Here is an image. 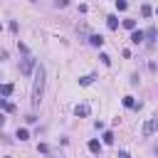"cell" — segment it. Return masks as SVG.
<instances>
[{
    "instance_id": "cell-1",
    "label": "cell",
    "mask_w": 158,
    "mask_h": 158,
    "mask_svg": "<svg viewBox=\"0 0 158 158\" xmlns=\"http://www.w3.org/2000/svg\"><path fill=\"white\" fill-rule=\"evenodd\" d=\"M42 94H44V67L40 64L37 69H35V84H32V106H40V101H42Z\"/></svg>"
},
{
    "instance_id": "cell-2",
    "label": "cell",
    "mask_w": 158,
    "mask_h": 158,
    "mask_svg": "<svg viewBox=\"0 0 158 158\" xmlns=\"http://www.w3.org/2000/svg\"><path fill=\"white\" fill-rule=\"evenodd\" d=\"M32 69H35V59H32V57H25V59H22V64H20V72H22L25 77H30V74H32Z\"/></svg>"
},
{
    "instance_id": "cell-3",
    "label": "cell",
    "mask_w": 158,
    "mask_h": 158,
    "mask_svg": "<svg viewBox=\"0 0 158 158\" xmlns=\"http://www.w3.org/2000/svg\"><path fill=\"white\" fill-rule=\"evenodd\" d=\"M156 126H158V123H156V118H146V123H143L141 133H143V136H153V133H156Z\"/></svg>"
},
{
    "instance_id": "cell-4",
    "label": "cell",
    "mask_w": 158,
    "mask_h": 158,
    "mask_svg": "<svg viewBox=\"0 0 158 158\" xmlns=\"http://www.w3.org/2000/svg\"><path fill=\"white\" fill-rule=\"evenodd\" d=\"M143 40H146V35H143L141 30H133V32H131V42H133V44H141Z\"/></svg>"
},
{
    "instance_id": "cell-5",
    "label": "cell",
    "mask_w": 158,
    "mask_h": 158,
    "mask_svg": "<svg viewBox=\"0 0 158 158\" xmlns=\"http://www.w3.org/2000/svg\"><path fill=\"white\" fill-rule=\"evenodd\" d=\"M74 114L77 116H89V104H77L74 106Z\"/></svg>"
},
{
    "instance_id": "cell-6",
    "label": "cell",
    "mask_w": 158,
    "mask_h": 158,
    "mask_svg": "<svg viewBox=\"0 0 158 158\" xmlns=\"http://www.w3.org/2000/svg\"><path fill=\"white\" fill-rule=\"evenodd\" d=\"M89 42H91L94 47H101V44H104V37H101V35H91V37H89Z\"/></svg>"
},
{
    "instance_id": "cell-7",
    "label": "cell",
    "mask_w": 158,
    "mask_h": 158,
    "mask_svg": "<svg viewBox=\"0 0 158 158\" xmlns=\"http://www.w3.org/2000/svg\"><path fill=\"white\" fill-rule=\"evenodd\" d=\"M12 89H15L12 84H0V94H2V96H10V94H12Z\"/></svg>"
},
{
    "instance_id": "cell-8",
    "label": "cell",
    "mask_w": 158,
    "mask_h": 158,
    "mask_svg": "<svg viewBox=\"0 0 158 158\" xmlns=\"http://www.w3.org/2000/svg\"><path fill=\"white\" fill-rule=\"evenodd\" d=\"M89 151H91V153H101V143H99L96 138H94V141H89Z\"/></svg>"
},
{
    "instance_id": "cell-9",
    "label": "cell",
    "mask_w": 158,
    "mask_h": 158,
    "mask_svg": "<svg viewBox=\"0 0 158 158\" xmlns=\"http://www.w3.org/2000/svg\"><path fill=\"white\" fill-rule=\"evenodd\" d=\"M0 109H5V111H10V114H12V111H15V104H10L7 99H0Z\"/></svg>"
},
{
    "instance_id": "cell-10",
    "label": "cell",
    "mask_w": 158,
    "mask_h": 158,
    "mask_svg": "<svg viewBox=\"0 0 158 158\" xmlns=\"http://www.w3.org/2000/svg\"><path fill=\"white\" fill-rule=\"evenodd\" d=\"M106 25H109V30H116V27H118V20H116L114 15H109V17H106Z\"/></svg>"
},
{
    "instance_id": "cell-11",
    "label": "cell",
    "mask_w": 158,
    "mask_h": 158,
    "mask_svg": "<svg viewBox=\"0 0 158 158\" xmlns=\"http://www.w3.org/2000/svg\"><path fill=\"white\" fill-rule=\"evenodd\" d=\"M123 106H128V109H136V106H141V104H136V101H133V96H123Z\"/></svg>"
},
{
    "instance_id": "cell-12",
    "label": "cell",
    "mask_w": 158,
    "mask_h": 158,
    "mask_svg": "<svg viewBox=\"0 0 158 158\" xmlns=\"http://www.w3.org/2000/svg\"><path fill=\"white\" fill-rule=\"evenodd\" d=\"M91 81H94V77H91V74H89V77H81V79H79V84H81V86H89Z\"/></svg>"
},
{
    "instance_id": "cell-13",
    "label": "cell",
    "mask_w": 158,
    "mask_h": 158,
    "mask_svg": "<svg viewBox=\"0 0 158 158\" xmlns=\"http://www.w3.org/2000/svg\"><path fill=\"white\" fill-rule=\"evenodd\" d=\"M17 138H20V141H25V138H30V133H27V128H17Z\"/></svg>"
},
{
    "instance_id": "cell-14",
    "label": "cell",
    "mask_w": 158,
    "mask_h": 158,
    "mask_svg": "<svg viewBox=\"0 0 158 158\" xmlns=\"http://www.w3.org/2000/svg\"><path fill=\"white\" fill-rule=\"evenodd\" d=\"M151 12H153V10H151V5H141V15H143V17H148Z\"/></svg>"
},
{
    "instance_id": "cell-15",
    "label": "cell",
    "mask_w": 158,
    "mask_h": 158,
    "mask_svg": "<svg viewBox=\"0 0 158 158\" xmlns=\"http://www.w3.org/2000/svg\"><path fill=\"white\" fill-rule=\"evenodd\" d=\"M123 27L126 30H136V20H123Z\"/></svg>"
},
{
    "instance_id": "cell-16",
    "label": "cell",
    "mask_w": 158,
    "mask_h": 158,
    "mask_svg": "<svg viewBox=\"0 0 158 158\" xmlns=\"http://www.w3.org/2000/svg\"><path fill=\"white\" fill-rule=\"evenodd\" d=\"M126 7H128V2H123V0H116V10H121V12H123Z\"/></svg>"
},
{
    "instance_id": "cell-17",
    "label": "cell",
    "mask_w": 158,
    "mask_h": 158,
    "mask_svg": "<svg viewBox=\"0 0 158 158\" xmlns=\"http://www.w3.org/2000/svg\"><path fill=\"white\" fill-rule=\"evenodd\" d=\"M104 143H114V133H111V131L104 133Z\"/></svg>"
},
{
    "instance_id": "cell-18",
    "label": "cell",
    "mask_w": 158,
    "mask_h": 158,
    "mask_svg": "<svg viewBox=\"0 0 158 158\" xmlns=\"http://www.w3.org/2000/svg\"><path fill=\"white\" fill-rule=\"evenodd\" d=\"M99 59H101V62H104V64H106V67H109V64H111V57H109V54H99Z\"/></svg>"
},
{
    "instance_id": "cell-19",
    "label": "cell",
    "mask_w": 158,
    "mask_h": 158,
    "mask_svg": "<svg viewBox=\"0 0 158 158\" xmlns=\"http://www.w3.org/2000/svg\"><path fill=\"white\" fill-rule=\"evenodd\" d=\"M143 35H146V37H151V40H153V37H156V27H151V30H148V32H143Z\"/></svg>"
},
{
    "instance_id": "cell-20",
    "label": "cell",
    "mask_w": 158,
    "mask_h": 158,
    "mask_svg": "<svg viewBox=\"0 0 158 158\" xmlns=\"http://www.w3.org/2000/svg\"><path fill=\"white\" fill-rule=\"evenodd\" d=\"M118 158H131V156H128L126 151H121V153H118Z\"/></svg>"
},
{
    "instance_id": "cell-21",
    "label": "cell",
    "mask_w": 158,
    "mask_h": 158,
    "mask_svg": "<svg viewBox=\"0 0 158 158\" xmlns=\"http://www.w3.org/2000/svg\"><path fill=\"white\" fill-rule=\"evenodd\" d=\"M2 123H5V116H2V114H0V128H2Z\"/></svg>"
},
{
    "instance_id": "cell-22",
    "label": "cell",
    "mask_w": 158,
    "mask_h": 158,
    "mask_svg": "<svg viewBox=\"0 0 158 158\" xmlns=\"http://www.w3.org/2000/svg\"><path fill=\"white\" fill-rule=\"evenodd\" d=\"M49 158H57V156H49Z\"/></svg>"
},
{
    "instance_id": "cell-23",
    "label": "cell",
    "mask_w": 158,
    "mask_h": 158,
    "mask_svg": "<svg viewBox=\"0 0 158 158\" xmlns=\"http://www.w3.org/2000/svg\"><path fill=\"white\" fill-rule=\"evenodd\" d=\"M156 153H158V148H156Z\"/></svg>"
},
{
    "instance_id": "cell-24",
    "label": "cell",
    "mask_w": 158,
    "mask_h": 158,
    "mask_svg": "<svg viewBox=\"0 0 158 158\" xmlns=\"http://www.w3.org/2000/svg\"><path fill=\"white\" fill-rule=\"evenodd\" d=\"M156 12H158V10H156Z\"/></svg>"
}]
</instances>
